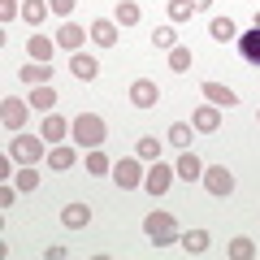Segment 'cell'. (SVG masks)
<instances>
[{"mask_svg":"<svg viewBox=\"0 0 260 260\" xmlns=\"http://www.w3.org/2000/svg\"><path fill=\"white\" fill-rule=\"evenodd\" d=\"M9 156L18 160V165H35V160H44V135H13L9 139Z\"/></svg>","mask_w":260,"mask_h":260,"instance_id":"3957f363","label":"cell"},{"mask_svg":"<svg viewBox=\"0 0 260 260\" xmlns=\"http://www.w3.org/2000/svg\"><path fill=\"white\" fill-rule=\"evenodd\" d=\"M87 174H113V160L104 156L100 148H91L87 152Z\"/></svg>","mask_w":260,"mask_h":260,"instance_id":"4316f807","label":"cell"},{"mask_svg":"<svg viewBox=\"0 0 260 260\" xmlns=\"http://www.w3.org/2000/svg\"><path fill=\"white\" fill-rule=\"evenodd\" d=\"M130 104H135V109H156L160 87L152 83V78H135V83H130Z\"/></svg>","mask_w":260,"mask_h":260,"instance_id":"52a82bcc","label":"cell"},{"mask_svg":"<svg viewBox=\"0 0 260 260\" xmlns=\"http://www.w3.org/2000/svg\"><path fill=\"white\" fill-rule=\"evenodd\" d=\"M87 35H91V30H83L78 22H65V26L56 30V48H65V52H83Z\"/></svg>","mask_w":260,"mask_h":260,"instance_id":"9c48e42d","label":"cell"},{"mask_svg":"<svg viewBox=\"0 0 260 260\" xmlns=\"http://www.w3.org/2000/svg\"><path fill=\"white\" fill-rule=\"evenodd\" d=\"M0 208H13V186H0Z\"/></svg>","mask_w":260,"mask_h":260,"instance_id":"d590c367","label":"cell"},{"mask_svg":"<svg viewBox=\"0 0 260 260\" xmlns=\"http://www.w3.org/2000/svg\"><path fill=\"white\" fill-rule=\"evenodd\" d=\"M200 182H204V191H208V195H217V200H225V195L234 191V174H230L225 165L204 169V178H200Z\"/></svg>","mask_w":260,"mask_h":260,"instance_id":"8992f818","label":"cell"},{"mask_svg":"<svg viewBox=\"0 0 260 260\" xmlns=\"http://www.w3.org/2000/svg\"><path fill=\"white\" fill-rule=\"evenodd\" d=\"M104 135H109V126H104V117L100 113H78L74 121H70V139L78 143V148H100L104 143Z\"/></svg>","mask_w":260,"mask_h":260,"instance_id":"6da1fadb","label":"cell"},{"mask_svg":"<svg viewBox=\"0 0 260 260\" xmlns=\"http://www.w3.org/2000/svg\"><path fill=\"white\" fill-rule=\"evenodd\" d=\"M195 9H213V0H191Z\"/></svg>","mask_w":260,"mask_h":260,"instance_id":"74e56055","label":"cell"},{"mask_svg":"<svg viewBox=\"0 0 260 260\" xmlns=\"http://www.w3.org/2000/svg\"><path fill=\"white\" fill-rule=\"evenodd\" d=\"M143 234L152 239V247H169V243H178V225H174V217H169L165 208H156V213L143 217Z\"/></svg>","mask_w":260,"mask_h":260,"instance_id":"7a4b0ae2","label":"cell"},{"mask_svg":"<svg viewBox=\"0 0 260 260\" xmlns=\"http://www.w3.org/2000/svg\"><path fill=\"white\" fill-rule=\"evenodd\" d=\"M87 221H91V208H87V204H65L61 208V225H65V230H83Z\"/></svg>","mask_w":260,"mask_h":260,"instance_id":"9a60e30c","label":"cell"},{"mask_svg":"<svg viewBox=\"0 0 260 260\" xmlns=\"http://www.w3.org/2000/svg\"><path fill=\"white\" fill-rule=\"evenodd\" d=\"M74 5H78V0H48V9H52L56 18H70V13H74Z\"/></svg>","mask_w":260,"mask_h":260,"instance_id":"836d02e7","label":"cell"},{"mask_svg":"<svg viewBox=\"0 0 260 260\" xmlns=\"http://www.w3.org/2000/svg\"><path fill=\"white\" fill-rule=\"evenodd\" d=\"M208 35H213L217 44H230V39H239V26H234L230 18H213L208 22Z\"/></svg>","mask_w":260,"mask_h":260,"instance_id":"603a6c76","label":"cell"},{"mask_svg":"<svg viewBox=\"0 0 260 260\" xmlns=\"http://www.w3.org/2000/svg\"><path fill=\"white\" fill-rule=\"evenodd\" d=\"M256 26H260V9H256Z\"/></svg>","mask_w":260,"mask_h":260,"instance_id":"f35d334b","label":"cell"},{"mask_svg":"<svg viewBox=\"0 0 260 260\" xmlns=\"http://www.w3.org/2000/svg\"><path fill=\"white\" fill-rule=\"evenodd\" d=\"M239 52H243V61H247V65H256V70H260V26L239 30Z\"/></svg>","mask_w":260,"mask_h":260,"instance_id":"30bf717a","label":"cell"},{"mask_svg":"<svg viewBox=\"0 0 260 260\" xmlns=\"http://www.w3.org/2000/svg\"><path fill=\"white\" fill-rule=\"evenodd\" d=\"M117 22L121 26H135V22H139V5H135V0H117Z\"/></svg>","mask_w":260,"mask_h":260,"instance_id":"f546056e","label":"cell"},{"mask_svg":"<svg viewBox=\"0 0 260 260\" xmlns=\"http://www.w3.org/2000/svg\"><path fill=\"white\" fill-rule=\"evenodd\" d=\"M18 0H0V22H13V18H18Z\"/></svg>","mask_w":260,"mask_h":260,"instance_id":"e575fe53","label":"cell"},{"mask_svg":"<svg viewBox=\"0 0 260 260\" xmlns=\"http://www.w3.org/2000/svg\"><path fill=\"white\" fill-rule=\"evenodd\" d=\"M174 178H178V169H169L165 160H152V169H148V174H143V186H148L152 195H165Z\"/></svg>","mask_w":260,"mask_h":260,"instance_id":"ba28073f","label":"cell"},{"mask_svg":"<svg viewBox=\"0 0 260 260\" xmlns=\"http://www.w3.org/2000/svg\"><path fill=\"white\" fill-rule=\"evenodd\" d=\"M26 113H30V100H18V95H5V100H0V121H5V130H13V135L26 126Z\"/></svg>","mask_w":260,"mask_h":260,"instance_id":"277c9868","label":"cell"},{"mask_svg":"<svg viewBox=\"0 0 260 260\" xmlns=\"http://www.w3.org/2000/svg\"><path fill=\"white\" fill-rule=\"evenodd\" d=\"M135 156L139 160H160V139L156 135H143V139L135 143Z\"/></svg>","mask_w":260,"mask_h":260,"instance_id":"d4e9b609","label":"cell"},{"mask_svg":"<svg viewBox=\"0 0 260 260\" xmlns=\"http://www.w3.org/2000/svg\"><path fill=\"white\" fill-rule=\"evenodd\" d=\"M169 70H174V74H186V70H191V48H169Z\"/></svg>","mask_w":260,"mask_h":260,"instance_id":"484cf974","label":"cell"},{"mask_svg":"<svg viewBox=\"0 0 260 260\" xmlns=\"http://www.w3.org/2000/svg\"><path fill=\"white\" fill-rule=\"evenodd\" d=\"M152 44H156L160 52H169V48H178V30L174 26H156L152 30Z\"/></svg>","mask_w":260,"mask_h":260,"instance_id":"83f0119b","label":"cell"},{"mask_svg":"<svg viewBox=\"0 0 260 260\" xmlns=\"http://www.w3.org/2000/svg\"><path fill=\"white\" fill-rule=\"evenodd\" d=\"M18 74H22V83L44 87V83H52V65H48V61H26V65L18 70Z\"/></svg>","mask_w":260,"mask_h":260,"instance_id":"8fae6325","label":"cell"},{"mask_svg":"<svg viewBox=\"0 0 260 260\" xmlns=\"http://www.w3.org/2000/svg\"><path fill=\"white\" fill-rule=\"evenodd\" d=\"M191 13H195L191 0H169V22H186Z\"/></svg>","mask_w":260,"mask_h":260,"instance_id":"4dcf8cb0","label":"cell"},{"mask_svg":"<svg viewBox=\"0 0 260 260\" xmlns=\"http://www.w3.org/2000/svg\"><path fill=\"white\" fill-rule=\"evenodd\" d=\"M169 143H174V148H191V126H186V121H174V126H169V135H165Z\"/></svg>","mask_w":260,"mask_h":260,"instance_id":"f1b7e54d","label":"cell"},{"mask_svg":"<svg viewBox=\"0 0 260 260\" xmlns=\"http://www.w3.org/2000/svg\"><path fill=\"white\" fill-rule=\"evenodd\" d=\"M39 135H44V139H48V143H61V139H65V135H70V121H65V117H61V113H56V109H52V113H48V117H44V126H39Z\"/></svg>","mask_w":260,"mask_h":260,"instance_id":"4fadbf2b","label":"cell"},{"mask_svg":"<svg viewBox=\"0 0 260 260\" xmlns=\"http://www.w3.org/2000/svg\"><path fill=\"white\" fill-rule=\"evenodd\" d=\"M217 126H221V109H217V104H200V109H195V130L213 135Z\"/></svg>","mask_w":260,"mask_h":260,"instance_id":"e0dca14e","label":"cell"},{"mask_svg":"<svg viewBox=\"0 0 260 260\" xmlns=\"http://www.w3.org/2000/svg\"><path fill=\"white\" fill-rule=\"evenodd\" d=\"M178 178H182V182H200V178H204V165H200V156H195V152H186L182 148V156H178Z\"/></svg>","mask_w":260,"mask_h":260,"instance_id":"5bb4252c","label":"cell"},{"mask_svg":"<svg viewBox=\"0 0 260 260\" xmlns=\"http://www.w3.org/2000/svg\"><path fill=\"white\" fill-rule=\"evenodd\" d=\"M70 74L83 78V83H91V78L100 74V61H95V56H87V52H74V56H70Z\"/></svg>","mask_w":260,"mask_h":260,"instance_id":"7c38bea8","label":"cell"},{"mask_svg":"<svg viewBox=\"0 0 260 260\" xmlns=\"http://www.w3.org/2000/svg\"><path fill=\"white\" fill-rule=\"evenodd\" d=\"M44 256H48V260H65V247H61V243H52V247H48Z\"/></svg>","mask_w":260,"mask_h":260,"instance_id":"8d00e7d4","label":"cell"},{"mask_svg":"<svg viewBox=\"0 0 260 260\" xmlns=\"http://www.w3.org/2000/svg\"><path fill=\"white\" fill-rule=\"evenodd\" d=\"M113 182H117L121 191H135V186H143V169H139V156H121L117 165H113Z\"/></svg>","mask_w":260,"mask_h":260,"instance_id":"5b68a950","label":"cell"},{"mask_svg":"<svg viewBox=\"0 0 260 260\" xmlns=\"http://www.w3.org/2000/svg\"><path fill=\"white\" fill-rule=\"evenodd\" d=\"M91 39H95L100 48H113V44H117V22L95 18V22H91Z\"/></svg>","mask_w":260,"mask_h":260,"instance_id":"ac0fdd59","label":"cell"},{"mask_svg":"<svg viewBox=\"0 0 260 260\" xmlns=\"http://www.w3.org/2000/svg\"><path fill=\"white\" fill-rule=\"evenodd\" d=\"M230 256L234 260H251V256H256V243H251V239H234L230 243Z\"/></svg>","mask_w":260,"mask_h":260,"instance_id":"d6a6232c","label":"cell"},{"mask_svg":"<svg viewBox=\"0 0 260 260\" xmlns=\"http://www.w3.org/2000/svg\"><path fill=\"white\" fill-rule=\"evenodd\" d=\"M74 160H78V152L70 148V143H56V148L48 152V165L52 169H74Z\"/></svg>","mask_w":260,"mask_h":260,"instance_id":"7402d4cb","label":"cell"},{"mask_svg":"<svg viewBox=\"0 0 260 260\" xmlns=\"http://www.w3.org/2000/svg\"><path fill=\"white\" fill-rule=\"evenodd\" d=\"M204 100H213L217 109H230V104H239V95H234L225 83H204Z\"/></svg>","mask_w":260,"mask_h":260,"instance_id":"d6986e66","label":"cell"},{"mask_svg":"<svg viewBox=\"0 0 260 260\" xmlns=\"http://www.w3.org/2000/svg\"><path fill=\"white\" fill-rule=\"evenodd\" d=\"M52 52H56V39H48V35H30L26 39V56L30 61H52Z\"/></svg>","mask_w":260,"mask_h":260,"instance_id":"2e32d148","label":"cell"},{"mask_svg":"<svg viewBox=\"0 0 260 260\" xmlns=\"http://www.w3.org/2000/svg\"><path fill=\"white\" fill-rule=\"evenodd\" d=\"M26 100H30V109H48V113H52V109H56V87H52V83L30 87V95H26Z\"/></svg>","mask_w":260,"mask_h":260,"instance_id":"ffe728a7","label":"cell"},{"mask_svg":"<svg viewBox=\"0 0 260 260\" xmlns=\"http://www.w3.org/2000/svg\"><path fill=\"white\" fill-rule=\"evenodd\" d=\"M178 243H182V247L191 251V256H200V251H208V230H186Z\"/></svg>","mask_w":260,"mask_h":260,"instance_id":"cb8c5ba5","label":"cell"},{"mask_svg":"<svg viewBox=\"0 0 260 260\" xmlns=\"http://www.w3.org/2000/svg\"><path fill=\"white\" fill-rule=\"evenodd\" d=\"M48 0H22V22H26V26H39V22L48 18Z\"/></svg>","mask_w":260,"mask_h":260,"instance_id":"44dd1931","label":"cell"},{"mask_svg":"<svg viewBox=\"0 0 260 260\" xmlns=\"http://www.w3.org/2000/svg\"><path fill=\"white\" fill-rule=\"evenodd\" d=\"M35 186H39L35 165H22V169H18V191H35Z\"/></svg>","mask_w":260,"mask_h":260,"instance_id":"1f68e13d","label":"cell"}]
</instances>
